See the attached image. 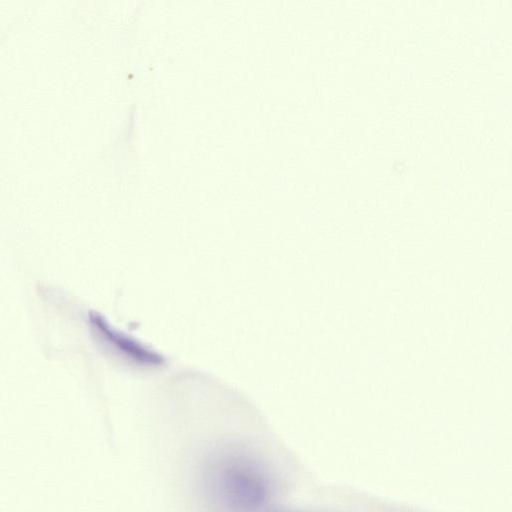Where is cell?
I'll list each match as a JSON object with an SVG mask.
<instances>
[{
  "mask_svg": "<svg viewBox=\"0 0 512 512\" xmlns=\"http://www.w3.org/2000/svg\"><path fill=\"white\" fill-rule=\"evenodd\" d=\"M201 488L206 502L217 512H258L269 500L273 484L256 456L229 447L208 457Z\"/></svg>",
  "mask_w": 512,
  "mask_h": 512,
  "instance_id": "6da1fadb",
  "label": "cell"
},
{
  "mask_svg": "<svg viewBox=\"0 0 512 512\" xmlns=\"http://www.w3.org/2000/svg\"><path fill=\"white\" fill-rule=\"evenodd\" d=\"M91 325L102 345L124 362L143 368H155L164 364L162 355L113 329L100 315H91Z\"/></svg>",
  "mask_w": 512,
  "mask_h": 512,
  "instance_id": "7a4b0ae2",
  "label": "cell"
}]
</instances>
